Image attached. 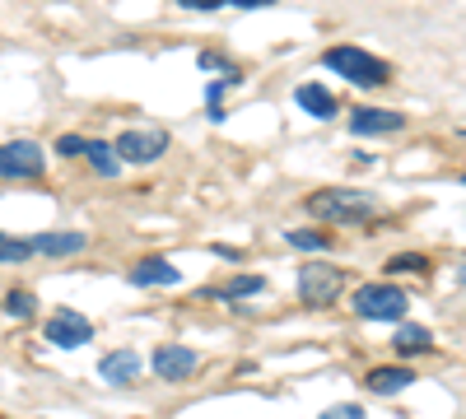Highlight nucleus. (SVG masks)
<instances>
[{"label": "nucleus", "mask_w": 466, "mask_h": 419, "mask_svg": "<svg viewBox=\"0 0 466 419\" xmlns=\"http://www.w3.org/2000/svg\"><path fill=\"white\" fill-rule=\"evenodd\" d=\"M201 354L197 350H187V345H164V350H154V373L164 377V383H187L191 373H197Z\"/></svg>", "instance_id": "8"}, {"label": "nucleus", "mask_w": 466, "mask_h": 419, "mask_svg": "<svg viewBox=\"0 0 466 419\" xmlns=\"http://www.w3.org/2000/svg\"><path fill=\"white\" fill-rule=\"evenodd\" d=\"M43 168H47L43 145H33V140L0 145V177H43Z\"/></svg>", "instance_id": "6"}, {"label": "nucleus", "mask_w": 466, "mask_h": 419, "mask_svg": "<svg viewBox=\"0 0 466 419\" xmlns=\"http://www.w3.org/2000/svg\"><path fill=\"white\" fill-rule=\"evenodd\" d=\"M392 345H397L401 354H430V345H434V335L424 331V326H410V322H406V326L397 331V340H392Z\"/></svg>", "instance_id": "15"}, {"label": "nucleus", "mask_w": 466, "mask_h": 419, "mask_svg": "<svg viewBox=\"0 0 466 419\" xmlns=\"http://www.w3.org/2000/svg\"><path fill=\"white\" fill-rule=\"evenodd\" d=\"M266 289V280L261 275H238V280H228L224 289H215L219 298H252V294H261Z\"/></svg>", "instance_id": "19"}, {"label": "nucleus", "mask_w": 466, "mask_h": 419, "mask_svg": "<svg viewBox=\"0 0 466 419\" xmlns=\"http://www.w3.org/2000/svg\"><path fill=\"white\" fill-rule=\"evenodd\" d=\"M327 65H331L336 75H345L350 85H364V89H378V85L392 80V65L378 61V56L364 52V47H331V52H327Z\"/></svg>", "instance_id": "1"}, {"label": "nucleus", "mask_w": 466, "mask_h": 419, "mask_svg": "<svg viewBox=\"0 0 466 419\" xmlns=\"http://www.w3.org/2000/svg\"><path fill=\"white\" fill-rule=\"evenodd\" d=\"M318 419H369V414H364V405H331Z\"/></svg>", "instance_id": "23"}, {"label": "nucleus", "mask_w": 466, "mask_h": 419, "mask_svg": "<svg viewBox=\"0 0 466 419\" xmlns=\"http://www.w3.org/2000/svg\"><path fill=\"white\" fill-rule=\"evenodd\" d=\"M387 271H392V275H430V271H434V261H430V256H420V252H401V256L387 261Z\"/></svg>", "instance_id": "16"}, {"label": "nucleus", "mask_w": 466, "mask_h": 419, "mask_svg": "<svg viewBox=\"0 0 466 419\" xmlns=\"http://www.w3.org/2000/svg\"><path fill=\"white\" fill-rule=\"evenodd\" d=\"M33 252H28V243L24 238H10V234H0V261L5 265H19V261H28Z\"/></svg>", "instance_id": "20"}, {"label": "nucleus", "mask_w": 466, "mask_h": 419, "mask_svg": "<svg viewBox=\"0 0 466 419\" xmlns=\"http://www.w3.org/2000/svg\"><path fill=\"white\" fill-rule=\"evenodd\" d=\"M308 214H318L327 224H360V219L373 214V196L369 192H340V186H331V192L308 196Z\"/></svg>", "instance_id": "2"}, {"label": "nucleus", "mask_w": 466, "mask_h": 419, "mask_svg": "<svg viewBox=\"0 0 466 419\" xmlns=\"http://www.w3.org/2000/svg\"><path fill=\"white\" fill-rule=\"evenodd\" d=\"M85 149H89V140H80V135H61V140H56V155H66V159L85 155Z\"/></svg>", "instance_id": "22"}, {"label": "nucleus", "mask_w": 466, "mask_h": 419, "mask_svg": "<svg viewBox=\"0 0 466 419\" xmlns=\"http://www.w3.org/2000/svg\"><path fill=\"white\" fill-rule=\"evenodd\" d=\"M364 383H369V392L373 396H397V392H406L410 383H415V368H373L369 377H364Z\"/></svg>", "instance_id": "12"}, {"label": "nucleus", "mask_w": 466, "mask_h": 419, "mask_svg": "<svg viewBox=\"0 0 466 419\" xmlns=\"http://www.w3.org/2000/svg\"><path fill=\"white\" fill-rule=\"evenodd\" d=\"M294 98H299V107L308 112V117H318V122L336 117V98H331V94H327L322 85H303V89H299Z\"/></svg>", "instance_id": "14"}, {"label": "nucleus", "mask_w": 466, "mask_h": 419, "mask_svg": "<svg viewBox=\"0 0 466 419\" xmlns=\"http://www.w3.org/2000/svg\"><path fill=\"white\" fill-rule=\"evenodd\" d=\"M98 377H103V383H112V387L136 383V377H140V354H136V350H112V354L98 364Z\"/></svg>", "instance_id": "10"}, {"label": "nucleus", "mask_w": 466, "mask_h": 419, "mask_svg": "<svg viewBox=\"0 0 466 419\" xmlns=\"http://www.w3.org/2000/svg\"><path fill=\"white\" fill-rule=\"evenodd\" d=\"M289 247H303V252H327V247H331V238H327V234H303V228H294V234H289Z\"/></svg>", "instance_id": "21"}, {"label": "nucleus", "mask_w": 466, "mask_h": 419, "mask_svg": "<svg viewBox=\"0 0 466 419\" xmlns=\"http://www.w3.org/2000/svg\"><path fill=\"white\" fill-rule=\"evenodd\" d=\"M116 164H154L159 155H168V131H127L112 145Z\"/></svg>", "instance_id": "5"}, {"label": "nucleus", "mask_w": 466, "mask_h": 419, "mask_svg": "<svg viewBox=\"0 0 466 419\" xmlns=\"http://www.w3.org/2000/svg\"><path fill=\"white\" fill-rule=\"evenodd\" d=\"M37 313V298L28 294V289H10L5 294V317H15V322H28Z\"/></svg>", "instance_id": "18"}, {"label": "nucleus", "mask_w": 466, "mask_h": 419, "mask_svg": "<svg viewBox=\"0 0 466 419\" xmlns=\"http://www.w3.org/2000/svg\"><path fill=\"white\" fill-rule=\"evenodd\" d=\"M410 308V298L397 284H360L355 289V313L369 322H401Z\"/></svg>", "instance_id": "3"}, {"label": "nucleus", "mask_w": 466, "mask_h": 419, "mask_svg": "<svg viewBox=\"0 0 466 419\" xmlns=\"http://www.w3.org/2000/svg\"><path fill=\"white\" fill-rule=\"evenodd\" d=\"M47 340L61 345V350H80V345L94 340V322L85 313H75V308H56L52 322H47Z\"/></svg>", "instance_id": "7"}, {"label": "nucleus", "mask_w": 466, "mask_h": 419, "mask_svg": "<svg viewBox=\"0 0 466 419\" xmlns=\"http://www.w3.org/2000/svg\"><path fill=\"white\" fill-rule=\"evenodd\" d=\"M401 126H406V117L392 107H355V117H350V131L355 135H392Z\"/></svg>", "instance_id": "9"}, {"label": "nucleus", "mask_w": 466, "mask_h": 419, "mask_svg": "<svg viewBox=\"0 0 466 419\" xmlns=\"http://www.w3.org/2000/svg\"><path fill=\"white\" fill-rule=\"evenodd\" d=\"M461 182H466V173H461Z\"/></svg>", "instance_id": "25"}, {"label": "nucleus", "mask_w": 466, "mask_h": 419, "mask_svg": "<svg viewBox=\"0 0 466 419\" xmlns=\"http://www.w3.org/2000/svg\"><path fill=\"white\" fill-rule=\"evenodd\" d=\"M85 159H89L103 177H116V173H122V164H116V155H112V145H103V140H89Z\"/></svg>", "instance_id": "17"}, {"label": "nucleus", "mask_w": 466, "mask_h": 419, "mask_svg": "<svg viewBox=\"0 0 466 419\" xmlns=\"http://www.w3.org/2000/svg\"><path fill=\"white\" fill-rule=\"evenodd\" d=\"M182 280V271L173 261H164V256H145L140 265H131V284H140V289H154V284H177Z\"/></svg>", "instance_id": "11"}, {"label": "nucleus", "mask_w": 466, "mask_h": 419, "mask_svg": "<svg viewBox=\"0 0 466 419\" xmlns=\"http://www.w3.org/2000/svg\"><path fill=\"white\" fill-rule=\"evenodd\" d=\"M89 238L85 234H37L28 243V252H43V256H75V252H85Z\"/></svg>", "instance_id": "13"}, {"label": "nucleus", "mask_w": 466, "mask_h": 419, "mask_svg": "<svg viewBox=\"0 0 466 419\" xmlns=\"http://www.w3.org/2000/svg\"><path fill=\"white\" fill-rule=\"evenodd\" d=\"M201 70H224V75H233V65H228L224 56H215V52H201Z\"/></svg>", "instance_id": "24"}, {"label": "nucleus", "mask_w": 466, "mask_h": 419, "mask_svg": "<svg viewBox=\"0 0 466 419\" xmlns=\"http://www.w3.org/2000/svg\"><path fill=\"white\" fill-rule=\"evenodd\" d=\"M345 289V275L336 271V265H303L299 271V298L308 303V308H331V303L340 298Z\"/></svg>", "instance_id": "4"}]
</instances>
